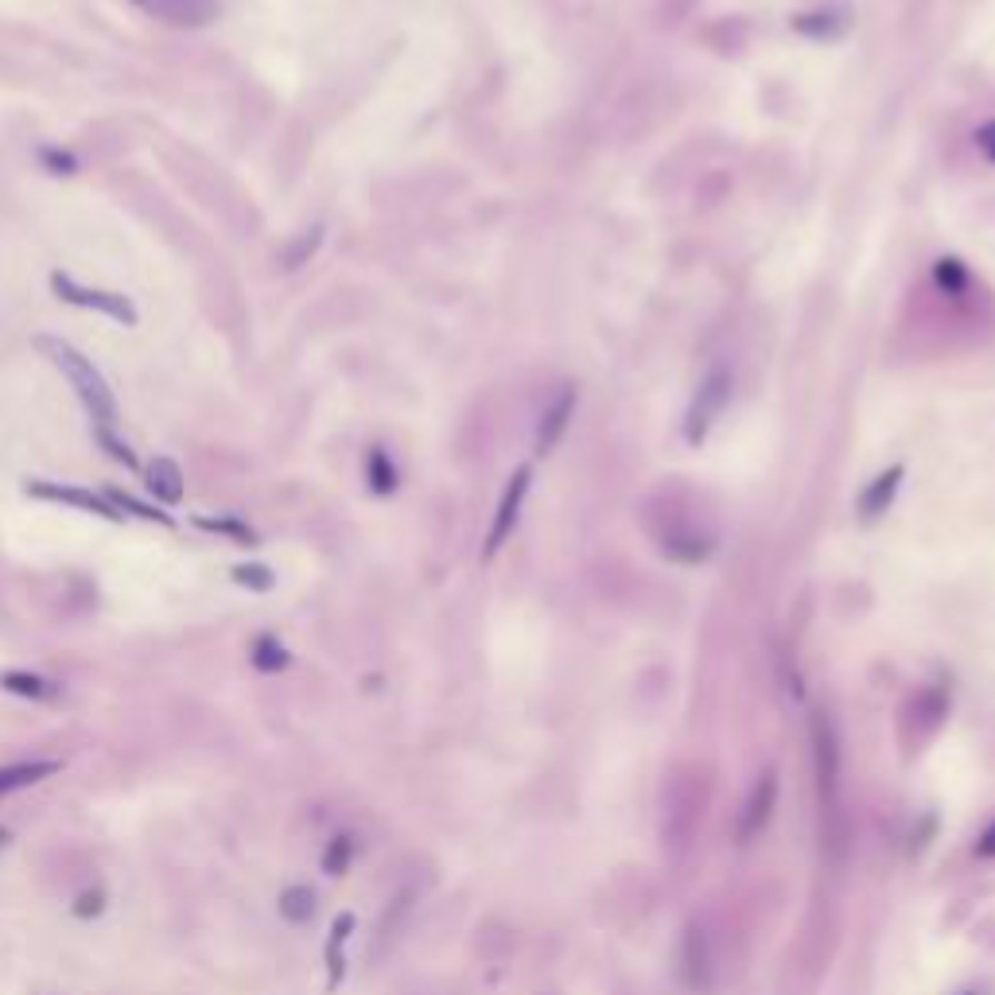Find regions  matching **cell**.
Instances as JSON below:
<instances>
[{
	"label": "cell",
	"instance_id": "cell-1",
	"mask_svg": "<svg viewBox=\"0 0 995 995\" xmlns=\"http://www.w3.org/2000/svg\"><path fill=\"white\" fill-rule=\"evenodd\" d=\"M36 351L43 354V358L51 362V366L70 382L75 397L82 401V408L90 413L93 428H117V421H121V408H117L114 390H109V382L101 377V370L93 366V362L86 358V354L78 351L75 343H67V338H55V335H39L36 338Z\"/></svg>",
	"mask_w": 995,
	"mask_h": 995
},
{
	"label": "cell",
	"instance_id": "cell-2",
	"mask_svg": "<svg viewBox=\"0 0 995 995\" xmlns=\"http://www.w3.org/2000/svg\"><path fill=\"white\" fill-rule=\"evenodd\" d=\"M51 292L62 299V304L86 307V312H101V315H109L114 323H121V327H137L140 323L137 304H132L125 292L90 288V284H78L75 276H67V273H51Z\"/></svg>",
	"mask_w": 995,
	"mask_h": 995
},
{
	"label": "cell",
	"instance_id": "cell-3",
	"mask_svg": "<svg viewBox=\"0 0 995 995\" xmlns=\"http://www.w3.org/2000/svg\"><path fill=\"white\" fill-rule=\"evenodd\" d=\"M728 401H731V374L723 366L708 370V377L697 385V393H692L689 413H684V440H689L692 447L705 444Z\"/></svg>",
	"mask_w": 995,
	"mask_h": 995
},
{
	"label": "cell",
	"instance_id": "cell-4",
	"mask_svg": "<svg viewBox=\"0 0 995 995\" xmlns=\"http://www.w3.org/2000/svg\"><path fill=\"white\" fill-rule=\"evenodd\" d=\"M809 736H812V770H817L820 805H833L836 789H840V743H836L833 720L825 712H817L809 723Z\"/></svg>",
	"mask_w": 995,
	"mask_h": 995
},
{
	"label": "cell",
	"instance_id": "cell-5",
	"mask_svg": "<svg viewBox=\"0 0 995 995\" xmlns=\"http://www.w3.org/2000/svg\"><path fill=\"white\" fill-rule=\"evenodd\" d=\"M529 486H533V467L525 463V467L513 471L510 483H505V491H502V497H497L491 533H486V556H494V552L513 536V529H518V518H521V505H525V497H529Z\"/></svg>",
	"mask_w": 995,
	"mask_h": 995
},
{
	"label": "cell",
	"instance_id": "cell-6",
	"mask_svg": "<svg viewBox=\"0 0 995 995\" xmlns=\"http://www.w3.org/2000/svg\"><path fill=\"white\" fill-rule=\"evenodd\" d=\"M132 4L152 20L171 23V28H207L223 16L218 0H132Z\"/></svg>",
	"mask_w": 995,
	"mask_h": 995
},
{
	"label": "cell",
	"instance_id": "cell-7",
	"mask_svg": "<svg viewBox=\"0 0 995 995\" xmlns=\"http://www.w3.org/2000/svg\"><path fill=\"white\" fill-rule=\"evenodd\" d=\"M23 494H28V497H43V502L75 505V510H86V513H93V518L121 521V513L114 510V502H109L106 494L82 491V486H62V483H47V479H28V483H23Z\"/></svg>",
	"mask_w": 995,
	"mask_h": 995
},
{
	"label": "cell",
	"instance_id": "cell-8",
	"mask_svg": "<svg viewBox=\"0 0 995 995\" xmlns=\"http://www.w3.org/2000/svg\"><path fill=\"white\" fill-rule=\"evenodd\" d=\"M903 479H906V467L903 463H890L887 471H879V475L871 479V483L864 486V494H859V521L864 525H875V521L883 518V513L895 505L898 491H903Z\"/></svg>",
	"mask_w": 995,
	"mask_h": 995
},
{
	"label": "cell",
	"instance_id": "cell-9",
	"mask_svg": "<svg viewBox=\"0 0 995 995\" xmlns=\"http://www.w3.org/2000/svg\"><path fill=\"white\" fill-rule=\"evenodd\" d=\"M774 805H778V778L770 770L750 786V797L743 805V817H739V840L750 844L755 836H762V828L770 825Z\"/></svg>",
	"mask_w": 995,
	"mask_h": 995
},
{
	"label": "cell",
	"instance_id": "cell-10",
	"mask_svg": "<svg viewBox=\"0 0 995 995\" xmlns=\"http://www.w3.org/2000/svg\"><path fill=\"white\" fill-rule=\"evenodd\" d=\"M572 416H575V390H572V385H564V390H560L556 397L544 405L541 424H536V436H533L536 455H549L552 447L564 440V432H568V424H572Z\"/></svg>",
	"mask_w": 995,
	"mask_h": 995
},
{
	"label": "cell",
	"instance_id": "cell-11",
	"mask_svg": "<svg viewBox=\"0 0 995 995\" xmlns=\"http://www.w3.org/2000/svg\"><path fill=\"white\" fill-rule=\"evenodd\" d=\"M848 28H851L848 4H820V8H812V12H797L794 16V31H797V36L817 39V43L840 39Z\"/></svg>",
	"mask_w": 995,
	"mask_h": 995
},
{
	"label": "cell",
	"instance_id": "cell-12",
	"mask_svg": "<svg viewBox=\"0 0 995 995\" xmlns=\"http://www.w3.org/2000/svg\"><path fill=\"white\" fill-rule=\"evenodd\" d=\"M716 549L712 533H705V529L697 525H681L673 529V533L661 536V552L673 560H681V564H700V560H708Z\"/></svg>",
	"mask_w": 995,
	"mask_h": 995
},
{
	"label": "cell",
	"instance_id": "cell-13",
	"mask_svg": "<svg viewBox=\"0 0 995 995\" xmlns=\"http://www.w3.org/2000/svg\"><path fill=\"white\" fill-rule=\"evenodd\" d=\"M145 479H148V494H156V502H164V505L184 502V467H179L176 460H168V455L152 460L145 471Z\"/></svg>",
	"mask_w": 995,
	"mask_h": 995
},
{
	"label": "cell",
	"instance_id": "cell-14",
	"mask_svg": "<svg viewBox=\"0 0 995 995\" xmlns=\"http://www.w3.org/2000/svg\"><path fill=\"white\" fill-rule=\"evenodd\" d=\"M681 968H684V981H689L692 988H705V984H708V973H712V965H708L705 929H697V926L684 929V942H681Z\"/></svg>",
	"mask_w": 995,
	"mask_h": 995
},
{
	"label": "cell",
	"instance_id": "cell-15",
	"mask_svg": "<svg viewBox=\"0 0 995 995\" xmlns=\"http://www.w3.org/2000/svg\"><path fill=\"white\" fill-rule=\"evenodd\" d=\"M366 483H370V491H374L377 497L393 494V491H397V483H401L393 455L385 452V447H377V444L366 452Z\"/></svg>",
	"mask_w": 995,
	"mask_h": 995
},
{
	"label": "cell",
	"instance_id": "cell-16",
	"mask_svg": "<svg viewBox=\"0 0 995 995\" xmlns=\"http://www.w3.org/2000/svg\"><path fill=\"white\" fill-rule=\"evenodd\" d=\"M319 242H323V226L319 223L307 226L304 234H296V238L280 249V265L288 268V273L292 268H299V265H307V260L315 257V249H319Z\"/></svg>",
	"mask_w": 995,
	"mask_h": 995
},
{
	"label": "cell",
	"instance_id": "cell-17",
	"mask_svg": "<svg viewBox=\"0 0 995 995\" xmlns=\"http://www.w3.org/2000/svg\"><path fill=\"white\" fill-rule=\"evenodd\" d=\"M47 774H55V762H16V766H4V770H0V794L23 789V786H31V781L47 778Z\"/></svg>",
	"mask_w": 995,
	"mask_h": 995
},
{
	"label": "cell",
	"instance_id": "cell-18",
	"mask_svg": "<svg viewBox=\"0 0 995 995\" xmlns=\"http://www.w3.org/2000/svg\"><path fill=\"white\" fill-rule=\"evenodd\" d=\"M93 440H98V447H101V452H106L114 463H121L125 471H137V467H140L137 452H132V447L125 444L121 436H117V428H93Z\"/></svg>",
	"mask_w": 995,
	"mask_h": 995
},
{
	"label": "cell",
	"instance_id": "cell-19",
	"mask_svg": "<svg viewBox=\"0 0 995 995\" xmlns=\"http://www.w3.org/2000/svg\"><path fill=\"white\" fill-rule=\"evenodd\" d=\"M280 914H284V918H288V922H296V926H299V922H307V918H312V914H315V895H312V890H307V887H292V890H284V895H280Z\"/></svg>",
	"mask_w": 995,
	"mask_h": 995
},
{
	"label": "cell",
	"instance_id": "cell-20",
	"mask_svg": "<svg viewBox=\"0 0 995 995\" xmlns=\"http://www.w3.org/2000/svg\"><path fill=\"white\" fill-rule=\"evenodd\" d=\"M253 666L265 669V673H276V669L288 666V653H284V646L273 634H260L257 646H253Z\"/></svg>",
	"mask_w": 995,
	"mask_h": 995
},
{
	"label": "cell",
	"instance_id": "cell-21",
	"mask_svg": "<svg viewBox=\"0 0 995 995\" xmlns=\"http://www.w3.org/2000/svg\"><path fill=\"white\" fill-rule=\"evenodd\" d=\"M109 502H114V510L121 513H137V518H145V521H160V525H171V513H160L156 510V505H145V502H137V497L132 494H121V491H109L106 494Z\"/></svg>",
	"mask_w": 995,
	"mask_h": 995
},
{
	"label": "cell",
	"instance_id": "cell-22",
	"mask_svg": "<svg viewBox=\"0 0 995 995\" xmlns=\"http://www.w3.org/2000/svg\"><path fill=\"white\" fill-rule=\"evenodd\" d=\"M39 164H43L51 176H78V156L70 152V148L43 145V148H39Z\"/></svg>",
	"mask_w": 995,
	"mask_h": 995
},
{
	"label": "cell",
	"instance_id": "cell-23",
	"mask_svg": "<svg viewBox=\"0 0 995 995\" xmlns=\"http://www.w3.org/2000/svg\"><path fill=\"white\" fill-rule=\"evenodd\" d=\"M195 525L210 529V533H226V536H234V541H246V544L257 541V533H253L246 521H238V518H195Z\"/></svg>",
	"mask_w": 995,
	"mask_h": 995
},
{
	"label": "cell",
	"instance_id": "cell-24",
	"mask_svg": "<svg viewBox=\"0 0 995 995\" xmlns=\"http://www.w3.org/2000/svg\"><path fill=\"white\" fill-rule=\"evenodd\" d=\"M934 280L942 284L945 292H960V288H965V284H968V268L960 265L957 257H942V260H937V265H934Z\"/></svg>",
	"mask_w": 995,
	"mask_h": 995
},
{
	"label": "cell",
	"instance_id": "cell-25",
	"mask_svg": "<svg viewBox=\"0 0 995 995\" xmlns=\"http://www.w3.org/2000/svg\"><path fill=\"white\" fill-rule=\"evenodd\" d=\"M234 580H238L242 588L268 591L276 583V575H273V568H265V564H238L234 568Z\"/></svg>",
	"mask_w": 995,
	"mask_h": 995
},
{
	"label": "cell",
	"instance_id": "cell-26",
	"mask_svg": "<svg viewBox=\"0 0 995 995\" xmlns=\"http://www.w3.org/2000/svg\"><path fill=\"white\" fill-rule=\"evenodd\" d=\"M4 684L12 692H23V697H43V681L39 677H23V673H8Z\"/></svg>",
	"mask_w": 995,
	"mask_h": 995
},
{
	"label": "cell",
	"instance_id": "cell-27",
	"mask_svg": "<svg viewBox=\"0 0 995 995\" xmlns=\"http://www.w3.org/2000/svg\"><path fill=\"white\" fill-rule=\"evenodd\" d=\"M346 859H351V836H338L335 840V848H331V856L323 859V864H327V871L331 875H338L346 867Z\"/></svg>",
	"mask_w": 995,
	"mask_h": 995
},
{
	"label": "cell",
	"instance_id": "cell-28",
	"mask_svg": "<svg viewBox=\"0 0 995 995\" xmlns=\"http://www.w3.org/2000/svg\"><path fill=\"white\" fill-rule=\"evenodd\" d=\"M976 148H981L984 160L995 164V121H984L981 129H976Z\"/></svg>",
	"mask_w": 995,
	"mask_h": 995
},
{
	"label": "cell",
	"instance_id": "cell-29",
	"mask_svg": "<svg viewBox=\"0 0 995 995\" xmlns=\"http://www.w3.org/2000/svg\"><path fill=\"white\" fill-rule=\"evenodd\" d=\"M976 856H981V859H995V820L981 833V840H976Z\"/></svg>",
	"mask_w": 995,
	"mask_h": 995
},
{
	"label": "cell",
	"instance_id": "cell-30",
	"mask_svg": "<svg viewBox=\"0 0 995 995\" xmlns=\"http://www.w3.org/2000/svg\"><path fill=\"white\" fill-rule=\"evenodd\" d=\"M960 995H984L981 988H968V992H960Z\"/></svg>",
	"mask_w": 995,
	"mask_h": 995
}]
</instances>
